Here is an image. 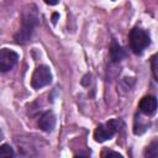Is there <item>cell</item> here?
Segmentation results:
<instances>
[{
	"label": "cell",
	"instance_id": "obj_1",
	"mask_svg": "<svg viewBox=\"0 0 158 158\" xmlns=\"http://www.w3.org/2000/svg\"><path fill=\"white\" fill-rule=\"evenodd\" d=\"M38 25V14L35 5H26L21 14V28L15 35V41L20 44H25L31 40L35 28Z\"/></svg>",
	"mask_w": 158,
	"mask_h": 158
},
{
	"label": "cell",
	"instance_id": "obj_2",
	"mask_svg": "<svg viewBox=\"0 0 158 158\" xmlns=\"http://www.w3.org/2000/svg\"><path fill=\"white\" fill-rule=\"evenodd\" d=\"M149 43H151L149 36L144 30L139 27L132 28L130 33V44H131V49L133 51V53L141 54L149 46Z\"/></svg>",
	"mask_w": 158,
	"mask_h": 158
},
{
	"label": "cell",
	"instance_id": "obj_3",
	"mask_svg": "<svg viewBox=\"0 0 158 158\" xmlns=\"http://www.w3.org/2000/svg\"><path fill=\"white\" fill-rule=\"evenodd\" d=\"M121 125L120 120H111L106 123L99 125L94 132V138L96 142H105L106 139H110L118 130Z\"/></svg>",
	"mask_w": 158,
	"mask_h": 158
},
{
	"label": "cell",
	"instance_id": "obj_4",
	"mask_svg": "<svg viewBox=\"0 0 158 158\" xmlns=\"http://www.w3.org/2000/svg\"><path fill=\"white\" fill-rule=\"evenodd\" d=\"M52 81V74L47 65H40L32 74L31 85L33 89H41Z\"/></svg>",
	"mask_w": 158,
	"mask_h": 158
},
{
	"label": "cell",
	"instance_id": "obj_5",
	"mask_svg": "<svg viewBox=\"0 0 158 158\" xmlns=\"http://www.w3.org/2000/svg\"><path fill=\"white\" fill-rule=\"evenodd\" d=\"M17 59L19 56L16 52L7 48L0 49V72H7L14 68V65L17 63Z\"/></svg>",
	"mask_w": 158,
	"mask_h": 158
},
{
	"label": "cell",
	"instance_id": "obj_6",
	"mask_svg": "<svg viewBox=\"0 0 158 158\" xmlns=\"http://www.w3.org/2000/svg\"><path fill=\"white\" fill-rule=\"evenodd\" d=\"M139 110L144 115H153L157 111V99L156 96L148 95L142 98L139 101Z\"/></svg>",
	"mask_w": 158,
	"mask_h": 158
},
{
	"label": "cell",
	"instance_id": "obj_7",
	"mask_svg": "<svg viewBox=\"0 0 158 158\" xmlns=\"http://www.w3.org/2000/svg\"><path fill=\"white\" fill-rule=\"evenodd\" d=\"M38 126L44 132H51L56 126V117L52 111H46L38 120Z\"/></svg>",
	"mask_w": 158,
	"mask_h": 158
},
{
	"label": "cell",
	"instance_id": "obj_8",
	"mask_svg": "<svg viewBox=\"0 0 158 158\" xmlns=\"http://www.w3.org/2000/svg\"><path fill=\"white\" fill-rule=\"evenodd\" d=\"M110 57L112 59V62H120L123 57H125V52L122 49V47L114 40L111 43V48H110Z\"/></svg>",
	"mask_w": 158,
	"mask_h": 158
},
{
	"label": "cell",
	"instance_id": "obj_9",
	"mask_svg": "<svg viewBox=\"0 0 158 158\" xmlns=\"http://www.w3.org/2000/svg\"><path fill=\"white\" fill-rule=\"evenodd\" d=\"M144 156L146 157H149V158H156L158 156V143H157V141H153L152 142V144L146 149Z\"/></svg>",
	"mask_w": 158,
	"mask_h": 158
},
{
	"label": "cell",
	"instance_id": "obj_10",
	"mask_svg": "<svg viewBox=\"0 0 158 158\" xmlns=\"http://www.w3.org/2000/svg\"><path fill=\"white\" fill-rule=\"evenodd\" d=\"M14 149L9 144H2L0 146V158L1 157H14Z\"/></svg>",
	"mask_w": 158,
	"mask_h": 158
},
{
	"label": "cell",
	"instance_id": "obj_11",
	"mask_svg": "<svg viewBox=\"0 0 158 158\" xmlns=\"http://www.w3.org/2000/svg\"><path fill=\"white\" fill-rule=\"evenodd\" d=\"M151 64H152V72H153V77L156 80H158V73H157V54H154L151 59Z\"/></svg>",
	"mask_w": 158,
	"mask_h": 158
},
{
	"label": "cell",
	"instance_id": "obj_12",
	"mask_svg": "<svg viewBox=\"0 0 158 158\" xmlns=\"http://www.w3.org/2000/svg\"><path fill=\"white\" fill-rule=\"evenodd\" d=\"M104 154H107V156H116V157H122L120 153H117V152H111V151H109V152H106V153H102V156Z\"/></svg>",
	"mask_w": 158,
	"mask_h": 158
},
{
	"label": "cell",
	"instance_id": "obj_13",
	"mask_svg": "<svg viewBox=\"0 0 158 158\" xmlns=\"http://www.w3.org/2000/svg\"><path fill=\"white\" fill-rule=\"evenodd\" d=\"M44 2L48 5H57L59 2V0H44Z\"/></svg>",
	"mask_w": 158,
	"mask_h": 158
},
{
	"label": "cell",
	"instance_id": "obj_14",
	"mask_svg": "<svg viewBox=\"0 0 158 158\" xmlns=\"http://www.w3.org/2000/svg\"><path fill=\"white\" fill-rule=\"evenodd\" d=\"M57 19H58V14H53V23L57 22Z\"/></svg>",
	"mask_w": 158,
	"mask_h": 158
},
{
	"label": "cell",
	"instance_id": "obj_15",
	"mask_svg": "<svg viewBox=\"0 0 158 158\" xmlns=\"http://www.w3.org/2000/svg\"><path fill=\"white\" fill-rule=\"evenodd\" d=\"M2 139V132H1V130H0V141Z\"/></svg>",
	"mask_w": 158,
	"mask_h": 158
}]
</instances>
